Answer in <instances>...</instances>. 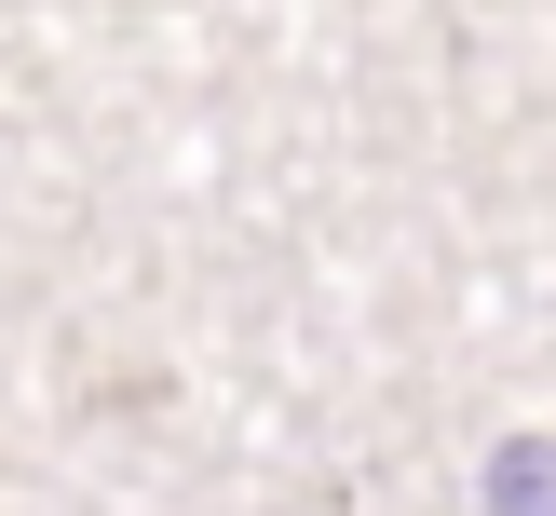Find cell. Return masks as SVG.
I'll return each instance as SVG.
<instances>
[{
    "label": "cell",
    "instance_id": "1",
    "mask_svg": "<svg viewBox=\"0 0 556 516\" xmlns=\"http://www.w3.org/2000/svg\"><path fill=\"white\" fill-rule=\"evenodd\" d=\"M543 503H556V449L530 435V449H503V462H489V516H543Z\"/></svg>",
    "mask_w": 556,
    "mask_h": 516
}]
</instances>
